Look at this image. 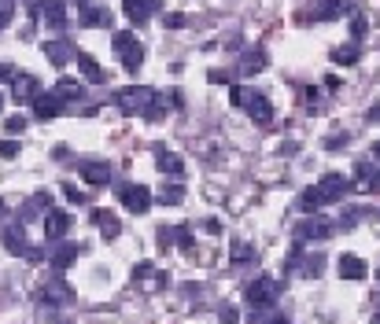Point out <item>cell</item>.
Here are the masks:
<instances>
[{
  "instance_id": "obj_22",
  "label": "cell",
  "mask_w": 380,
  "mask_h": 324,
  "mask_svg": "<svg viewBox=\"0 0 380 324\" xmlns=\"http://www.w3.org/2000/svg\"><path fill=\"white\" fill-rule=\"evenodd\" d=\"M93 221L100 225V236H104V240H118V232H122V221H118L111 210H93Z\"/></svg>"
},
{
  "instance_id": "obj_54",
  "label": "cell",
  "mask_w": 380,
  "mask_h": 324,
  "mask_svg": "<svg viewBox=\"0 0 380 324\" xmlns=\"http://www.w3.org/2000/svg\"><path fill=\"white\" fill-rule=\"evenodd\" d=\"M0 111H4V100H0Z\"/></svg>"
},
{
  "instance_id": "obj_10",
  "label": "cell",
  "mask_w": 380,
  "mask_h": 324,
  "mask_svg": "<svg viewBox=\"0 0 380 324\" xmlns=\"http://www.w3.org/2000/svg\"><path fill=\"white\" fill-rule=\"evenodd\" d=\"M41 52H45V59L52 63V67H70L74 56H78V52L70 48V41H45Z\"/></svg>"
},
{
  "instance_id": "obj_20",
  "label": "cell",
  "mask_w": 380,
  "mask_h": 324,
  "mask_svg": "<svg viewBox=\"0 0 380 324\" xmlns=\"http://www.w3.org/2000/svg\"><path fill=\"white\" fill-rule=\"evenodd\" d=\"M59 114H63V100H56V96L41 92L34 100V118H37V122H52V118H59Z\"/></svg>"
},
{
  "instance_id": "obj_26",
  "label": "cell",
  "mask_w": 380,
  "mask_h": 324,
  "mask_svg": "<svg viewBox=\"0 0 380 324\" xmlns=\"http://www.w3.org/2000/svg\"><path fill=\"white\" fill-rule=\"evenodd\" d=\"M155 199L162 203V207H181V203H184V188L178 185V181H170V185H162L155 192Z\"/></svg>"
},
{
  "instance_id": "obj_6",
  "label": "cell",
  "mask_w": 380,
  "mask_h": 324,
  "mask_svg": "<svg viewBox=\"0 0 380 324\" xmlns=\"http://www.w3.org/2000/svg\"><path fill=\"white\" fill-rule=\"evenodd\" d=\"M37 298H41V306H48V310H59L63 302H70V298H74V291H70L67 284H63L59 276H52L48 284H41Z\"/></svg>"
},
{
  "instance_id": "obj_23",
  "label": "cell",
  "mask_w": 380,
  "mask_h": 324,
  "mask_svg": "<svg viewBox=\"0 0 380 324\" xmlns=\"http://www.w3.org/2000/svg\"><path fill=\"white\" fill-rule=\"evenodd\" d=\"M365 273H369V265L362 262V258H354V254L340 258V276L343 280H365Z\"/></svg>"
},
{
  "instance_id": "obj_11",
  "label": "cell",
  "mask_w": 380,
  "mask_h": 324,
  "mask_svg": "<svg viewBox=\"0 0 380 324\" xmlns=\"http://www.w3.org/2000/svg\"><path fill=\"white\" fill-rule=\"evenodd\" d=\"M122 12H126V19L129 23H148L151 15L159 12V0H122Z\"/></svg>"
},
{
  "instance_id": "obj_27",
  "label": "cell",
  "mask_w": 380,
  "mask_h": 324,
  "mask_svg": "<svg viewBox=\"0 0 380 324\" xmlns=\"http://www.w3.org/2000/svg\"><path fill=\"white\" fill-rule=\"evenodd\" d=\"M358 59H362V48H358V45H340V48H332V63H336V67H354Z\"/></svg>"
},
{
  "instance_id": "obj_38",
  "label": "cell",
  "mask_w": 380,
  "mask_h": 324,
  "mask_svg": "<svg viewBox=\"0 0 380 324\" xmlns=\"http://www.w3.org/2000/svg\"><path fill=\"white\" fill-rule=\"evenodd\" d=\"M15 19V0H0V30Z\"/></svg>"
},
{
  "instance_id": "obj_18",
  "label": "cell",
  "mask_w": 380,
  "mask_h": 324,
  "mask_svg": "<svg viewBox=\"0 0 380 324\" xmlns=\"http://www.w3.org/2000/svg\"><path fill=\"white\" fill-rule=\"evenodd\" d=\"M155 166H159L162 177H184V162H181V155H173V151L155 148Z\"/></svg>"
},
{
  "instance_id": "obj_34",
  "label": "cell",
  "mask_w": 380,
  "mask_h": 324,
  "mask_svg": "<svg viewBox=\"0 0 380 324\" xmlns=\"http://www.w3.org/2000/svg\"><path fill=\"white\" fill-rule=\"evenodd\" d=\"M251 92H255V89H244V85H233V89H229V100H233V107H247V100H251Z\"/></svg>"
},
{
  "instance_id": "obj_37",
  "label": "cell",
  "mask_w": 380,
  "mask_h": 324,
  "mask_svg": "<svg viewBox=\"0 0 380 324\" xmlns=\"http://www.w3.org/2000/svg\"><path fill=\"white\" fill-rule=\"evenodd\" d=\"M148 276H155V265H151V262H137L133 265V280H137V284H144Z\"/></svg>"
},
{
  "instance_id": "obj_39",
  "label": "cell",
  "mask_w": 380,
  "mask_h": 324,
  "mask_svg": "<svg viewBox=\"0 0 380 324\" xmlns=\"http://www.w3.org/2000/svg\"><path fill=\"white\" fill-rule=\"evenodd\" d=\"M133 41H137V37H133V30H118L111 48H115V52H122V48H129V45H133Z\"/></svg>"
},
{
  "instance_id": "obj_44",
  "label": "cell",
  "mask_w": 380,
  "mask_h": 324,
  "mask_svg": "<svg viewBox=\"0 0 380 324\" xmlns=\"http://www.w3.org/2000/svg\"><path fill=\"white\" fill-rule=\"evenodd\" d=\"M162 23H167L170 30H181L184 26V15L181 12H170V15H162Z\"/></svg>"
},
{
  "instance_id": "obj_55",
  "label": "cell",
  "mask_w": 380,
  "mask_h": 324,
  "mask_svg": "<svg viewBox=\"0 0 380 324\" xmlns=\"http://www.w3.org/2000/svg\"><path fill=\"white\" fill-rule=\"evenodd\" d=\"M377 280H380V269H377Z\"/></svg>"
},
{
  "instance_id": "obj_15",
  "label": "cell",
  "mask_w": 380,
  "mask_h": 324,
  "mask_svg": "<svg viewBox=\"0 0 380 324\" xmlns=\"http://www.w3.org/2000/svg\"><path fill=\"white\" fill-rule=\"evenodd\" d=\"M247 114H251L255 125H269V122H274V103H269L263 92H251V100H247Z\"/></svg>"
},
{
  "instance_id": "obj_53",
  "label": "cell",
  "mask_w": 380,
  "mask_h": 324,
  "mask_svg": "<svg viewBox=\"0 0 380 324\" xmlns=\"http://www.w3.org/2000/svg\"><path fill=\"white\" fill-rule=\"evenodd\" d=\"M373 324H380V313H373Z\"/></svg>"
},
{
  "instance_id": "obj_2",
  "label": "cell",
  "mask_w": 380,
  "mask_h": 324,
  "mask_svg": "<svg viewBox=\"0 0 380 324\" xmlns=\"http://www.w3.org/2000/svg\"><path fill=\"white\" fill-rule=\"evenodd\" d=\"M277 295H281V280H274V276H255L251 284L244 287V298L251 302L255 310L274 306V302H277Z\"/></svg>"
},
{
  "instance_id": "obj_50",
  "label": "cell",
  "mask_w": 380,
  "mask_h": 324,
  "mask_svg": "<svg viewBox=\"0 0 380 324\" xmlns=\"http://www.w3.org/2000/svg\"><path fill=\"white\" fill-rule=\"evenodd\" d=\"M373 159L380 162V140H377V144H373Z\"/></svg>"
},
{
  "instance_id": "obj_46",
  "label": "cell",
  "mask_w": 380,
  "mask_h": 324,
  "mask_svg": "<svg viewBox=\"0 0 380 324\" xmlns=\"http://www.w3.org/2000/svg\"><path fill=\"white\" fill-rule=\"evenodd\" d=\"M26 262H45V251H41V247H26Z\"/></svg>"
},
{
  "instance_id": "obj_1",
  "label": "cell",
  "mask_w": 380,
  "mask_h": 324,
  "mask_svg": "<svg viewBox=\"0 0 380 324\" xmlns=\"http://www.w3.org/2000/svg\"><path fill=\"white\" fill-rule=\"evenodd\" d=\"M111 100L118 103L122 114H144V107L155 100V92H151L148 85H126V89H118Z\"/></svg>"
},
{
  "instance_id": "obj_17",
  "label": "cell",
  "mask_w": 380,
  "mask_h": 324,
  "mask_svg": "<svg viewBox=\"0 0 380 324\" xmlns=\"http://www.w3.org/2000/svg\"><path fill=\"white\" fill-rule=\"evenodd\" d=\"M52 96H56V100H63V103H82V100H85V85L74 81V78H59L56 89H52Z\"/></svg>"
},
{
  "instance_id": "obj_28",
  "label": "cell",
  "mask_w": 380,
  "mask_h": 324,
  "mask_svg": "<svg viewBox=\"0 0 380 324\" xmlns=\"http://www.w3.org/2000/svg\"><path fill=\"white\" fill-rule=\"evenodd\" d=\"M118 59H122V67H126L129 74H137V70H140V63H144V48H140L137 41H133L129 48H122V52H118Z\"/></svg>"
},
{
  "instance_id": "obj_45",
  "label": "cell",
  "mask_w": 380,
  "mask_h": 324,
  "mask_svg": "<svg viewBox=\"0 0 380 324\" xmlns=\"http://www.w3.org/2000/svg\"><path fill=\"white\" fill-rule=\"evenodd\" d=\"M218 317H222L225 324H236V321H240V313H236L233 306H222V310H218Z\"/></svg>"
},
{
  "instance_id": "obj_5",
  "label": "cell",
  "mask_w": 380,
  "mask_h": 324,
  "mask_svg": "<svg viewBox=\"0 0 380 324\" xmlns=\"http://www.w3.org/2000/svg\"><path fill=\"white\" fill-rule=\"evenodd\" d=\"M118 199H122V207L129 214H144L155 196H151V188H144V185H122L118 188Z\"/></svg>"
},
{
  "instance_id": "obj_14",
  "label": "cell",
  "mask_w": 380,
  "mask_h": 324,
  "mask_svg": "<svg viewBox=\"0 0 380 324\" xmlns=\"http://www.w3.org/2000/svg\"><path fill=\"white\" fill-rule=\"evenodd\" d=\"M78 254H82L78 243H59L56 251L48 254V262H52V269H56V273H67V269L78 262Z\"/></svg>"
},
{
  "instance_id": "obj_31",
  "label": "cell",
  "mask_w": 380,
  "mask_h": 324,
  "mask_svg": "<svg viewBox=\"0 0 380 324\" xmlns=\"http://www.w3.org/2000/svg\"><path fill=\"white\" fill-rule=\"evenodd\" d=\"M162 114H167V96H155V100L144 107V118H148V122H159Z\"/></svg>"
},
{
  "instance_id": "obj_35",
  "label": "cell",
  "mask_w": 380,
  "mask_h": 324,
  "mask_svg": "<svg viewBox=\"0 0 380 324\" xmlns=\"http://www.w3.org/2000/svg\"><path fill=\"white\" fill-rule=\"evenodd\" d=\"M178 251L192 254V229L189 225H178Z\"/></svg>"
},
{
  "instance_id": "obj_43",
  "label": "cell",
  "mask_w": 380,
  "mask_h": 324,
  "mask_svg": "<svg viewBox=\"0 0 380 324\" xmlns=\"http://www.w3.org/2000/svg\"><path fill=\"white\" fill-rule=\"evenodd\" d=\"M0 159H19V144H15V140H0Z\"/></svg>"
},
{
  "instance_id": "obj_3",
  "label": "cell",
  "mask_w": 380,
  "mask_h": 324,
  "mask_svg": "<svg viewBox=\"0 0 380 324\" xmlns=\"http://www.w3.org/2000/svg\"><path fill=\"white\" fill-rule=\"evenodd\" d=\"M336 229L329 225V218H318V214H307V221L296 225V243H314V240H329Z\"/></svg>"
},
{
  "instance_id": "obj_51",
  "label": "cell",
  "mask_w": 380,
  "mask_h": 324,
  "mask_svg": "<svg viewBox=\"0 0 380 324\" xmlns=\"http://www.w3.org/2000/svg\"><path fill=\"white\" fill-rule=\"evenodd\" d=\"M4 214H8V203H4V199H0V218H4Z\"/></svg>"
},
{
  "instance_id": "obj_13",
  "label": "cell",
  "mask_w": 380,
  "mask_h": 324,
  "mask_svg": "<svg viewBox=\"0 0 380 324\" xmlns=\"http://www.w3.org/2000/svg\"><path fill=\"white\" fill-rule=\"evenodd\" d=\"M41 221H45V236H48V240H63V236L70 232V214L67 210H48Z\"/></svg>"
},
{
  "instance_id": "obj_36",
  "label": "cell",
  "mask_w": 380,
  "mask_h": 324,
  "mask_svg": "<svg viewBox=\"0 0 380 324\" xmlns=\"http://www.w3.org/2000/svg\"><path fill=\"white\" fill-rule=\"evenodd\" d=\"M26 129V114H12V118H4V133H23Z\"/></svg>"
},
{
  "instance_id": "obj_8",
  "label": "cell",
  "mask_w": 380,
  "mask_h": 324,
  "mask_svg": "<svg viewBox=\"0 0 380 324\" xmlns=\"http://www.w3.org/2000/svg\"><path fill=\"white\" fill-rule=\"evenodd\" d=\"M78 23L89 26V30H107L115 23V15H111V8H107V4H85L82 15H78Z\"/></svg>"
},
{
  "instance_id": "obj_49",
  "label": "cell",
  "mask_w": 380,
  "mask_h": 324,
  "mask_svg": "<svg viewBox=\"0 0 380 324\" xmlns=\"http://www.w3.org/2000/svg\"><path fill=\"white\" fill-rule=\"evenodd\" d=\"M365 118H369V122H380V107H373V111H369Z\"/></svg>"
},
{
  "instance_id": "obj_29",
  "label": "cell",
  "mask_w": 380,
  "mask_h": 324,
  "mask_svg": "<svg viewBox=\"0 0 380 324\" xmlns=\"http://www.w3.org/2000/svg\"><path fill=\"white\" fill-rule=\"evenodd\" d=\"M321 207H325V203H321V196H318V188H307V192L299 196V210H303V214H318Z\"/></svg>"
},
{
  "instance_id": "obj_42",
  "label": "cell",
  "mask_w": 380,
  "mask_h": 324,
  "mask_svg": "<svg viewBox=\"0 0 380 324\" xmlns=\"http://www.w3.org/2000/svg\"><path fill=\"white\" fill-rule=\"evenodd\" d=\"M59 192H63V196H67V203H78V207H82L85 199H89V196H85V192H78V188H74V185H63Z\"/></svg>"
},
{
  "instance_id": "obj_24",
  "label": "cell",
  "mask_w": 380,
  "mask_h": 324,
  "mask_svg": "<svg viewBox=\"0 0 380 324\" xmlns=\"http://www.w3.org/2000/svg\"><path fill=\"white\" fill-rule=\"evenodd\" d=\"M4 247H8V251H12V254H26V229H23V225H8V229H4Z\"/></svg>"
},
{
  "instance_id": "obj_9",
  "label": "cell",
  "mask_w": 380,
  "mask_h": 324,
  "mask_svg": "<svg viewBox=\"0 0 380 324\" xmlns=\"http://www.w3.org/2000/svg\"><path fill=\"white\" fill-rule=\"evenodd\" d=\"M12 96H15V103H34L37 96H41V81L34 78V74H15Z\"/></svg>"
},
{
  "instance_id": "obj_4",
  "label": "cell",
  "mask_w": 380,
  "mask_h": 324,
  "mask_svg": "<svg viewBox=\"0 0 380 324\" xmlns=\"http://www.w3.org/2000/svg\"><path fill=\"white\" fill-rule=\"evenodd\" d=\"M314 188H318L321 203H343L347 192H351V177H343V174H325Z\"/></svg>"
},
{
  "instance_id": "obj_12",
  "label": "cell",
  "mask_w": 380,
  "mask_h": 324,
  "mask_svg": "<svg viewBox=\"0 0 380 324\" xmlns=\"http://www.w3.org/2000/svg\"><path fill=\"white\" fill-rule=\"evenodd\" d=\"M82 181L89 188H104L111 181V162H82Z\"/></svg>"
},
{
  "instance_id": "obj_16",
  "label": "cell",
  "mask_w": 380,
  "mask_h": 324,
  "mask_svg": "<svg viewBox=\"0 0 380 324\" xmlns=\"http://www.w3.org/2000/svg\"><path fill=\"white\" fill-rule=\"evenodd\" d=\"M48 210H52V196H48V192H37V196H30V199L23 203L19 218H23V221H34V218H45Z\"/></svg>"
},
{
  "instance_id": "obj_33",
  "label": "cell",
  "mask_w": 380,
  "mask_h": 324,
  "mask_svg": "<svg viewBox=\"0 0 380 324\" xmlns=\"http://www.w3.org/2000/svg\"><path fill=\"white\" fill-rule=\"evenodd\" d=\"M255 251H251V243H244V240H236L233 243V265H244V262H251Z\"/></svg>"
},
{
  "instance_id": "obj_41",
  "label": "cell",
  "mask_w": 380,
  "mask_h": 324,
  "mask_svg": "<svg viewBox=\"0 0 380 324\" xmlns=\"http://www.w3.org/2000/svg\"><path fill=\"white\" fill-rule=\"evenodd\" d=\"M365 34H369V23H365L362 15H354V19H351V37H354V41H362Z\"/></svg>"
},
{
  "instance_id": "obj_21",
  "label": "cell",
  "mask_w": 380,
  "mask_h": 324,
  "mask_svg": "<svg viewBox=\"0 0 380 324\" xmlns=\"http://www.w3.org/2000/svg\"><path fill=\"white\" fill-rule=\"evenodd\" d=\"M74 59H78V70L85 74V81H89V85H104V81H107V70L89 56V52H78Z\"/></svg>"
},
{
  "instance_id": "obj_7",
  "label": "cell",
  "mask_w": 380,
  "mask_h": 324,
  "mask_svg": "<svg viewBox=\"0 0 380 324\" xmlns=\"http://www.w3.org/2000/svg\"><path fill=\"white\" fill-rule=\"evenodd\" d=\"M34 15L45 19L48 30H67V4L63 0H37Z\"/></svg>"
},
{
  "instance_id": "obj_47",
  "label": "cell",
  "mask_w": 380,
  "mask_h": 324,
  "mask_svg": "<svg viewBox=\"0 0 380 324\" xmlns=\"http://www.w3.org/2000/svg\"><path fill=\"white\" fill-rule=\"evenodd\" d=\"M207 78H211V85H222V81H229V74H225V70H211Z\"/></svg>"
},
{
  "instance_id": "obj_52",
  "label": "cell",
  "mask_w": 380,
  "mask_h": 324,
  "mask_svg": "<svg viewBox=\"0 0 380 324\" xmlns=\"http://www.w3.org/2000/svg\"><path fill=\"white\" fill-rule=\"evenodd\" d=\"M70 4H78V8H85V4H93V0H70Z\"/></svg>"
},
{
  "instance_id": "obj_19",
  "label": "cell",
  "mask_w": 380,
  "mask_h": 324,
  "mask_svg": "<svg viewBox=\"0 0 380 324\" xmlns=\"http://www.w3.org/2000/svg\"><path fill=\"white\" fill-rule=\"evenodd\" d=\"M343 15H354V4H351V0H318V19H325V23L343 19Z\"/></svg>"
},
{
  "instance_id": "obj_30",
  "label": "cell",
  "mask_w": 380,
  "mask_h": 324,
  "mask_svg": "<svg viewBox=\"0 0 380 324\" xmlns=\"http://www.w3.org/2000/svg\"><path fill=\"white\" fill-rule=\"evenodd\" d=\"M251 324H288V317H285V313H277L274 306H266V310H255Z\"/></svg>"
},
{
  "instance_id": "obj_48",
  "label": "cell",
  "mask_w": 380,
  "mask_h": 324,
  "mask_svg": "<svg viewBox=\"0 0 380 324\" xmlns=\"http://www.w3.org/2000/svg\"><path fill=\"white\" fill-rule=\"evenodd\" d=\"M8 78H15V70L8 67V63H0V81H8Z\"/></svg>"
},
{
  "instance_id": "obj_32",
  "label": "cell",
  "mask_w": 380,
  "mask_h": 324,
  "mask_svg": "<svg viewBox=\"0 0 380 324\" xmlns=\"http://www.w3.org/2000/svg\"><path fill=\"white\" fill-rule=\"evenodd\" d=\"M155 240H159V247H162V251H170V247L178 243V229H173V225H159Z\"/></svg>"
},
{
  "instance_id": "obj_25",
  "label": "cell",
  "mask_w": 380,
  "mask_h": 324,
  "mask_svg": "<svg viewBox=\"0 0 380 324\" xmlns=\"http://www.w3.org/2000/svg\"><path fill=\"white\" fill-rule=\"evenodd\" d=\"M266 63H269V56H266L263 48H247L244 56H240V74H258Z\"/></svg>"
},
{
  "instance_id": "obj_40",
  "label": "cell",
  "mask_w": 380,
  "mask_h": 324,
  "mask_svg": "<svg viewBox=\"0 0 380 324\" xmlns=\"http://www.w3.org/2000/svg\"><path fill=\"white\" fill-rule=\"evenodd\" d=\"M321 269H325V258H321V254H310L307 265H303V273H307V276H318Z\"/></svg>"
}]
</instances>
